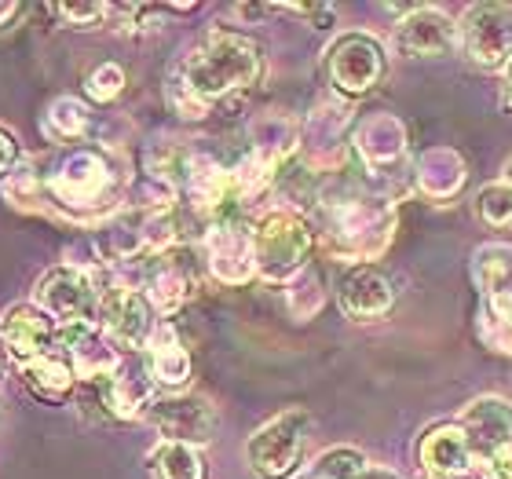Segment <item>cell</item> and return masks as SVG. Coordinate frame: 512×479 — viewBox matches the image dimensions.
<instances>
[{"label": "cell", "mask_w": 512, "mask_h": 479, "mask_svg": "<svg viewBox=\"0 0 512 479\" xmlns=\"http://www.w3.org/2000/svg\"><path fill=\"white\" fill-rule=\"evenodd\" d=\"M315 231L322 249L337 260H374L395 235V205L381 194H366L344 183L319 198Z\"/></svg>", "instance_id": "cell-1"}, {"label": "cell", "mask_w": 512, "mask_h": 479, "mask_svg": "<svg viewBox=\"0 0 512 479\" xmlns=\"http://www.w3.org/2000/svg\"><path fill=\"white\" fill-rule=\"evenodd\" d=\"M176 81L213 107L216 99L253 88L264 77V52L249 33L209 30L176 66Z\"/></svg>", "instance_id": "cell-2"}, {"label": "cell", "mask_w": 512, "mask_h": 479, "mask_svg": "<svg viewBox=\"0 0 512 479\" xmlns=\"http://www.w3.org/2000/svg\"><path fill=\"white\" fill-rule=\"evenodd\" d=\"M44 187L52 194V202L63 205L66 213H114L128 191V169L110 150L77 147L55 161L52 172L44 176Z\"/></svg>", "instance_id": "cell-3"}, {"label": "cell", "mask_w": 512, "mask_h": 479, "mask_svg": "<svg viewBox=\"0 0 512 479\" xmlns=\"http://www.w3.org/2000/svg\"><path fill=\"white\" fill-rule=\"evenodd\" d=\"M315 227L308 216L297 209H271V213L253 227V249H256V275L267 282H286L297 278L308 264Z\"/></svg>", "instance_id": "cell-4"}, {"label": "cell", "mask_w": 512, "mask_h": 479, "mask_svg": "<svg viewBox=\"0 0 512 479\" xmlns=\"http://www.w3.org/2000/svg\"><path fill=\"white\" fill-rule=\"evenodd\" d=\"M311 417L300 406H289L267 425H260L246 443L249 469L260 479H289L297 472L304 458V443H308Z\"/></svg>", "instance_id": "cell-5"}, {"label": "cell", "mask_w": 512, "mask_h": 479, "mask_svg": "<svg viewBox=\"0 0 512 479\" xmlns=\"http://www.w3.org/2000/svg\"><path fill=\"white\" fill-rule=\"evenodd\" d=\"M99 293L96 275L88 267L63 264L44 271L41 282L33 286V304L48 315V319H59L63 326L70 322H92L99 308Z\"/></svg>", "instance_id": "cell-6"}, {"label": "cell", "mask_w": 512, "mask_h": 479, "mask_svg": "<svg viewBox=\"0 0 512 479\" xmlns=\"http://www.w3.org/2000/svg\"><path fill=\"white\" fill-rule=\"evenodd\" d=\"M458 41L472 66L505 70L512 59V8L505 4H472L458 22Z\"/></svg>", "instance_id": "cell-7"}, {"label": "cell", "mask_w": 512, "mask_h": 479, "mask_svg": "<svg viewBox=\"0 0 512 479\" xmlns=\"http://www.w3.org/2000/svg\"><path fill=\"white\" fill-rule=\"evenodd\" d=\"M326 70L341 96H366L384 77V48L370 33H344L326 52Z\"/></svg>", "instance_id": "cell-8"}, {"label": "cell", "mask_w": 512, "mask_h": 479, "mask_svg": "<svg viewBox=\"0 0 512 479\" xmlns=\"http://www.w3.org/2000/svg\"><path fill=\"white\" fill-rule=\"evenodd\" d=\"M99 330L107 333L114 348H147L154 333V308L132 286H107L99 293Z\"/></svg>", "instance_id": "cell-9"}, {"label": "cell", "mask_w": 512, "mask_h": 479, "mask_svg": "<svg viewBox=\"0 0 512 479\" xmlns=\"http://www.w3.org/2000/svg\"><path fill=\"white\" fill-rule=\"evenodd\" d=\"M55 344H59V355L74 366L77 381L99 384L121 370L118 348L110 344V337L99 330L96 322H70V326H59Z\"/></svg>", "instance_id": "cell-10"}, {"label": "cell", "mask_w": 512, "mask_h": 479, "mask_svg": "<svg viewBox=\"0 0 512 479\" xmlns=\"http://www.w3.org/2000/svg\"><path fill=\"white\" fill-rule=\"evenodd\" d=\"M147 421L165 436V443L187 447H202L216 432V410L202 395H161L150 403Z\"/></svg>", "instance_id": "cell-11"}, {"label": "cell", "mask_w": 512, "mask_h": 479, "mask_svg": "<svg viewBox=\"0 0 512 479\" xmlns=\"http://www.w3.org/2000/svg\"><path fill=\"white\" fill-rule=\"evenodd\" d=\"M205 260L213 278H220L224 286H242L256 275V249H253V231L246 224H238L231 216L209 224L205 231Z\"/></svg>", "instance_id": "cell-12"}, {"label": "cell", "mask_w": 512, "mask_h": 479, "mask_svg": "<svg viewBox=\"0 0 512 479\" xmlns=\"http://www.w3.org/2000/svg\"><path fill=\"white\" fill-rule=\"evenodd\" d=\"M348 114L352 110L341 103H319L308 114V121L300 128V150H304L311 169L330 172L341 165L344 147H348V121H352Z\"/></svg>", "instance_id": "cell-13"}, {"label": "cell", "mask_w": 512, "mask_h": 479, "mask_svg": "<svg viewBox=\"0 0 512 479\" xmlns=\"http://www.w3.org/2000/svg\"><path fill=\"white\" fill-rule=\"evenodd\" d=\"M395 44L410 59H439L458 44V26L439 8H414L410 15L399 19Z\"/></svg>", "instance_id": "cell-14"}, {"label": "cell", "mask_w": 512, "mask_h": 479, "mask_svg": "<svg viewBox=\"0 0 512 479\" xmlns=\"http://www.w3.org/2000/svg\"><path fill=\"white\" fill-rule=\"evenodd\" d=\"M341 311L348 315V319L355 322H377L384 319L388 311H392L395 304V286L392 278L384 275L381 267H355V271H348L341 282Z\"/></svg>", "instance_id": "cell-15"}, {"label": "cell", "mask_w": 512, "mask_h": 479, "mask_svg": "<svg viewBox=\"0 0 512 479\" xmlns=\"http://www.w3.org/2000/svg\"><path fill=\"white\" fill-rule=\"evenodd\" d=\"M355 154L374 176H388L392 165L406 158V128L395 114H374L355 128Z\"/></svg>", "instance_id": "cell-16"}, {"label": "cell", "mask_w": 512, "mask_h": 479, "mask_svg": "<svg viewBox=\"0 0 512 479\" xmlns=\"http://www.w3.org/2000/svg\"><path fill=\"white\" fill-rule=\"evenodd\" d=\"M55 326L37 304H15L0 315V337L8 344V352L15 362H30L48 355L55 344Z\"/></svg>", "instance_id": "cell-17"}, {"label": "cell", "mask_w": 512, "mask_h": 479, "mask_svg": "<svg viewBox=\"0 0 512 479\" xmlns=\"http://www.w3.org/2000/svg\"><path fill=\"white\" fill-rule=\"evenodd\" d=\"M458 425L465 428L472 447V461H476L483 454L512 443V406L505 403L502 395H483V399H472L465 406Z\"/></svg>", "instance_id": "cell-18"}, {"label": "cell", "mask_w": 512, "mask_h": 479, "mask_svg": "<svg viewBox=\"0 0 512 479\" xmlns=\"http://www.w3.org/2000/svg\"><path fill=\"white\" fill-rule=\"evenodd\" d=\"M191 293L194 275L183 260H176L172 253L150 256V267L143 271V297L150 300V308L158 315H176L191 300Z\"/></svg>", "instance_id": "cell-19"}, {"label": "cell", "mask_w": 512, "mask_h": 479, "mask_svg": "<svg viewBox=\"0 0 512 479\" xmlns=\"http://www.w3.org/2000/svg\"><path fill=\"white\" fill-rule=\"evenodd\" d=\"M417 458L428 469V476H465V472H472L469 436H465V428L458 421L428 428L425 436H421Z\"/></svg>", "instance_id": "cell-20"}, {"label": "cell", "mask_w": 512, "mask_h": 479, "mask_svg": "<svg viewBox=\"0 0 512 479\" xmlns=\"http://www.w3.org/2000/svg\"><path fill=\"white\" fill-rule=\"evenodd\" d=\"M99 399H103V410L110 417H121V421H132V417L147 414L150 403H154V381H150L147 366H125L107 381H99Z\"/></svg>", "instance_id": "cell-21"}, {"label": "cell", "mask_w": 512, "mask_h": 479, "mask_svg": "<svg viewBox=\"0 0 512 479\" xmlns=\"http://www.w3.org/2000/svg\"><path fill=\"white\" fill-rule=\"evenodd\" d=\"M143 355H147V373L154 384H165V388H183V384L191 381V352L183 348L180 333L172 330L169 322H161V326H154V333H150L147 348H143Z\"/></svg>", "instance_id": "cell-22"}, {"label": "cell", "mask_w": 512, "mask_h": 479, "mask_svg": "<svg viewBox=\"0 0 512 479\" xmlns=\"http://www.w3.org/2000/svg\"><path fill=\"white\" fill-rule=\"evenodd\" d=\"M465 161H461L458 150L450 147H436V150H425L421 158H417V187L428 194V198H436V202H447L454 194L465 187Z\"/></svg>", "instance_id": "cell-23"}, {"label": "cell", "mask_w": 512, "mask_h": 479, "mask_svg": "<svg viewBox=\"0 0 512 479\" xmlns=\"http://www.w3.org/2000/svg\"><path fill=\"white\" fill-rule=\"evenodd\" d=\"M300 147V125L289 121L286 114H260L249 125V150L267 165H282V161Z\"/></svg>", "instance_id": "cell-24"}, {"label": "cell", "mask_w": 512, "mask_h": 479, "mask_svg": "<svg viewBox=\"0 0 512 479\" xmlns=\"http://www.w3.org/2000/svg\"><path fill=\"white\" fill-rule=\"evenodd\" d=\"M22 381L30 388L37 399H48V403H63L66 395L74 392L77 384V373L74 366L63 359V355H41V359H30L22 362Z\"/></svg>", "instance_id": "cell-25"}, {"label": "cell", "mask_w": 512, "mask_h": 479, "mask_svg": "<svg viewBox=\"0 0 512 479\" xmlns=\"http://www.w3.org/2000/svg\"><path fill=\"white\" fill-rule=\"evenodd\" d=\"M472 282L483 297H494V293H509L512 286V245L505 242H487L480 249H472L469 260Z\"/></svg>", "instance_id": "cell-26"}, {"label": "cell", "mask_w": 512, "mask_h": 479, "mask_svg": "<svg viewBox=\"0 0 512 479\" xmlns=\"http://www.w3.org/2000/svg\"><path fill=\"white\" fill-rule=\"evenodd\" d=\"M480 341L498 355H512V289L509 293H494V297H483L480 308Z\"/></svg>", "instance_id": "cell-27"}, {"label": "cell", "mask_w": 512, "mask_h": 479, "mask_svg": "<svg viewBox=\"0 0 512 479\" xmlns=\"http://www.w3.org/2000/svg\"><path fill=\"white\" fill-rule=\"evenodd\" d=\"M150 476L154 479H205V461L198 447L187 443H158L150 450Z\"/></svg>", "instance_id": "cell-28"}, {"label": "cell", "mask_w": 512, "mask_h": 479, "mask_svg": "<svg viewBox=\"0 0 512 479\" xmlns=\"http://www.w3.org/2000/svg\"><path fill=\"white\" fill-rule=\"evenodd\" d=\"M88 128H92V114H88L85 103L74 96L55 99L52 107H48V114H44V132H48V139H55V143L85 139Z\"/></svg>", "instance_id": "cell-29"}, {"label": "cell", "mask_w": 512, "mask_h": 479, "mask_svg": "<svg viewBox=\"0 0 512 479\" xmlns=\"http://www.w3.org/2000/svg\"><path fill=\"white\" fill-rule=\"evenodd\" d=\"M366 469V454L355 447H333L326 454L315 458L308 472H300L293 479H359V472Z\"/></svg>", "instance_id": "cell-30"}, {"label": "cell", "mask_w": 512, "mask_h": 479, "mask_svg": "<svg viewBox=\"0 0 512 479\" xmlns=\"http://www.w3.org/2000/svg\"><path fill=\"white\" fill-rule=\"evenodd\" d=\"M476 216L491 227H509L512 224V183H487L476 194Z\"/></svg>", "instance_id": "cell-31"}, {"label": "cell", "mask_w": 512, "mask_h": 479, "mask_svg": "<svg viewBox=\"0 0 512 479\" xmlns=\"http://www.w3.org/2000/svg\"><path fill=\"white\" fill-rule=\"evenodd\" d=\"M322 300H326V289H322V278L304 267L297 278H293V286H289V311L297 315V319H311L315 311L322 308Z\"/></svg>", "instance_id": "cell-32"}, {"label": "cell", "mask_w": 512, "mask_h": 479, "mask_svg": "<svg viewBox=\"0 0 512 479\" xmlns=\"http://www.w3.org/2000/svg\"><path fill=\"white\" fill-rule=\"evenodd\" d=\"M85 92L96 103H114L125 92V70L118 63H103L85 77Z\"/></svg>", "instance_id": "cell-33"}, {"label": "cell", "mask_w": 512, "mask_h": 479, "mask_svg": "<svg viewBox=\"0 0 512 479\" xmlns=\"http://www.w3.org/2000/svg\"><path fill=\"white\" fill-rule=\"evenodd\" d=\"M37 191H41V180H37V169H33V165H19V169L8 176V183H4V198L15 205H30Z\"/></svg>", "instance_id": "cell-34"}, {"label": "cell", "mask_w": 512, "mask_h": 479, "mask_svg": "<svg viewBox=\"0 0 512 479\" xmlns=\"http://www.w3.org/2000/svg\"><path fill=\"white\" fill-rule=\"evenodd\" d=\"M52 11L63 22H70V26H81V30H85V26H96V22L107 19L114 8H110V4H99V0H92V4H55Z\"/></svg>", "instance_id": "cell-35"}, {"label": "cell", "mask_w": 512, "mask_h": 479, "mask_svg": "<svg viewBox=\"0 0 512 479\" xmlns=\"http://www.w3.org/2000/svg\"><path fill=\"white\" fill-rule=\"evenodd\" d=\"M472 476L476 479H512V443L483 454L472 461Z\"/></svg>", "instance_id": "cell-36"}, {"label": "cell", "mask_w": 512, "mask_h": 479, "mask_svg": "<svg viewBox=\"0 0 512 479\" xmlns=\"http://www.w3.org/2000/svg\"><path fill=\"white\" fill-rule=\"evenodd\" d=\"M169 103H172V110H176L180 118H187V121H202L205 114H209V103H202V99L194 96L191 88H183L176 77L169 81Z\"/></svg>", "instance_id": "cell-37"}, {"label": "cell", "mask_w": 512, "mask_h": 479, "mask_svg": "<svg viewBox=\"0 0 512 479\" xmlns=\"http://www.w3.org/2000/svg\"><path fill=\"white\" fill-rule=\"evenodd\" d=\"M15 158H19V143H15L11 132L0 128V172H8L11 165H15Z\"/></svg>", "instance_id": "cell-38"}, {"label": "cell", "mask_w": 512, "mask_h": 479, "mask_svg": "<svg viewBox=\"0 0 512 479\" xmlns=\"http://www.w3.org/2000/svg\"><path fill=\"white\" fill-rule=\"evenodd\" d=\"M359 479H403L395 469H384V465H366L363 472H359Z\"/></svg>", "instance_id": "cell-39"}, {"label": "cell", "mask_w": 512, "mask_h": 479, "mask_svg": "<svg viewBox=\"0 0 512 479\" xmlns=\"http://www.w3.org/2000/svg\"><path fill=\"white\" fill-rule=\"evenodd\" d=\"M19 4H15V0H0V26H8L11 19H15V15H19Z\"/></svg>", "instance_id": "cell-40"}, {"label": "cell", "mask_w": 512, "mask_h": 479, "mask_svg": "<svg viewBox=\"0 0 512 479\" xmlns=\"http://www.w3.org/2000/svg\"><path fill=\"white\" fill-rule=\"evenodd\" d=\"M502 99H505V107H512V59H509V66H505V85H502Z\"/></svg>", "instance_id": "cell-41"}, {"label": "cell", "mask_w": 512, "mask_h": 479, "mask_svg": "<svg viewBox=\"0 0 512 479\" xmlns=\"http://www.w3.org/2000/svg\"><path fill=\"white\" fill-rule=\"evenodd\" d=\"M11 352H8V344H4V337H0V381H4V373H8V366H11Z\"/></svg>", "instance_id": "cell-42"}, {"label": "cell", "mask_w": 512, "mask_h": 479, "mask_svg": "<svg viewBox=\"0 0 512 479\" xmlns=\"http://www.w3.org/2000/svg\"><path fill=\"white\" fill-rule=\"evenodd\" d=\"M505 183H512V158H509V165H505Z\"/></svg>", "instance_id": "cell-43"}, {"label": "cell", "mask_w": 512, "mask_h": 479, "mask_svg": "<svg viewBox=\"0 0 512 479\" xmlns=\"http://www.w3.org/2000/svg\"><path fill=\"white\" fill-rule=\"evenodd\" d=\"M428 479H465V476H428Z\"/></svg>", "instance_id": "cell-44"}]
</instances>
